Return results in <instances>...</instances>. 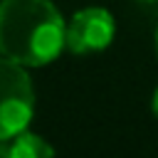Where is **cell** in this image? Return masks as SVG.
I'll list each match as a JSON object with an SVG mask.
<instances>
[{
  "instance_id": "1",
  "label": "cell",
  "mask_w": 158,
  "mask_h": 158,
  "mask_svg": "<svg viewBox=\"0 0 158 158\" xmlns=\"http://www.w3.org/2000/svg\"><path fill=\"white\" fill-rule=\"evenodd\" d=\"M67 44V27L49 0L0 2V54L27 67L52 62Z\"/></svg>"
},
{
  "instance_id": "2",
  "label": "cell",
  "mask_w": 158,
  "mask_h": 158,
  "mask_svg": "<svg viewBox=\"0 0 158 158\" xmlns=\"http://www.w3.org/2000/svg\"><path fill=\"white\" fill-rule=\"evenodd\" d=\"M35 91L22 64L12 59H0V141H10L15 133L25 131L32 118Z\"/></svg>"
},
{
  "instance_id": "3",
  "label": "cell",
  "mask_w": 158,
  "mask_h": 158,
  "mask_svg": "<svg viewBox=\"0 0 158 158\" xmlns=\"http://www.w3.org/2000/svg\"><path fill=\"white\" fill-rule=\"evenodd\" d=\"M114 40V17L104 7L79 10L67 27V47L74 54L104 49Z\"/></svg>"
},
{
  "instance_id": "4",
  "label": "cell",
  "mask_w": 158,
  "mask_h": 158,
  "mask_svg": "<svg viewBox=\"0 0 158 158\" xmlns=\"http://www.w3.org/2000/svg\"><path fill=\"white\" fill-rule=\"evenodd\" d=\"M52 146H47L40 136L35 133H15L12 143L0 141V156H10V158H42V156H52Z\"/></svg>"
},
{
  "instance_id": "5",
  "label": "cell",
  "mask_w": 158,
  "mask_h": 158,
  "mask_svg": "<svg viewBox=\"0 0 158 158\" xmlns=\"http://www.w3.org/2000/svg\"><path fill=\"white\" fill-rule=\"evenodd\" d=\"M153 114L158 116V89H156V94H153Z\"/></svg>"
},
{
  "instance_id": "6",
  "label": "cell",
  "mask_w": 158,
  "mask_h": 158,
  "mask_svg": "<svg viewBox=\"0 0 158 158\" xmlns=\"http://www.w3.org/2000/svg\"><path fill=\"white\" fill-rule=\"evenodd\" d=\"M156 52H158V30H156Z\"/></svg>"
},
{
  "instance_id": "7",
  "label": "cell",
  "mask_w": 158,
  "mask_h": 158,
  "mask_svg": "<svg viewBox=\"0 0 158 158\" xmlns=\"http://www.w3.org/2000/svg\"><path fill=\"white\" fill-rule=\"evenodd\" d=\"M143 2H158V0H143Z\"/></svg>"
}]
</instances>
